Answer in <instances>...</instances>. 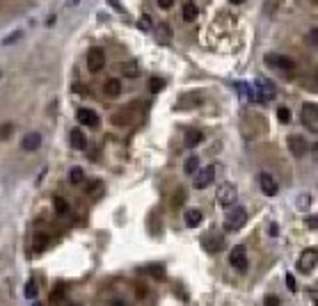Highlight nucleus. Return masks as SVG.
<instances>
[{
	"label": "nucleus",
	"mask_w": 318,
	"mask_h": 306,
	"mask_svg": "<svg viewBox=\"0 0 318 306\" xmlns=\"http://www.w3.org/2000/svg\"><path fill=\"white\" fill-rule=\"evenodd\" d=\"M149 89L154 91V94H158V91L162 89V80H160V78H151V80H149Z\"/></svg>",
	"instance_id": "27"
},
{
	"label": "nucleus",
	"mask_w": 318,
	"mask_h": 306,
	"mask_svg": "<svg viewBox=\"0 0 318 306\" xmlns=\"http://www.w3.org/2000/svg\"><path fill=\"white\" fill-rule=\"evenodd\" d=\"M112 306H124V304H122V302H114V304Z\"/></svg>",
	"instance_id": "40"
},
{
	"label": "nucleus",
	"mask_w": 318,
	"mask_h": 306,
	"mask_svg": "<svg viewBox=\"0 0 318 306\" xmlns=\"http://www.w3.org/2000/svg\"><path fill=\"white\" fill-rule=\"evenodd\" d=\"M232 2H245V0H232Z\"/></svg>",
	"instance_id": "41"
},
{
	"label": "nucleus",
	"mask_w": 318,
	"mask_h": 306,
	"mask_svg": "<svg viewBox=\"0 0 318 306\" xmlns=\"http://www.w3.org/2000/svg\"><path fill=\"white\" fill-rule=\"evenodd\" d=\"M37 295H39L37 281H28V284H26V297H28V300H37Z\"/></svg>",
	"instance_id": "20"
},
{
	"label": "nucleus",
	"mask_w": 318,
	"mask_h": 306,
	"mask_svg": "<svg viewBox=\"0 0 318 306\" xmlns=\"http://www.w3.org/2000/svg\"><path fill=\"white\" fill-rule=\"evenodd\" d=\"M122 69H124L126 75H130V78H135V75H140V69H138V64L135 62H128V64H122Z\"/></svg>",
	"instance_id": "24"
},
{
	"label": "nucleus",
	"mask_w": 318,
	"mask_h": 306,
	"mask_svg": "<svg viewBox=\"0 0 318 306\" xmlns=\"http://www.w3.org/2000/svg\"><path fill=\"white\" fill-rule=\"evenodd\" d=\"M245 224H248V210L245 208L236 206V208H232L229 213H226V217H224L226 231H238V229H243Z\"/></svg>",
	"instance_id": "1"
},
{
	"label": "nucleus",
	"mask_w": 318,
	"mask_h": 306,
	"mask_svg": "<svg viewBox=\"0 0 318 306\" xmlns=\"http://www.w3.org/2000/svg\"><path fill=\"white\" fill-rule=\"evenodd\" d=\"M106 66V50L103 48H90L87 53V69L92 71V73H98V71Z\"/></svg>",
	"instance_id": "4"
},
{
	"label": "nucleus",
	"mask_w": 318,
	"mask_h": 306,
	"mask_svg": "<svg viewBox=\"0 0 318 306\" xmlns=\"http://www.w3.org/2000/svg\"><path fill=\"white\" fill-rule=\"evenodd\" d=\"M197 169H200V158H188V160H186V174H194L197 172Z\"/></svg>",
	"instance_id": "23"
},
{
	"label": "nucleus",
	"mask_w": 318,
	"mask_h": 306,
	"mask_svg": "<svg viewBox=\"0 0 318 306\" xmlns=\"http://www.w3.org/2000/svg\"><path fill=\"white\" fill-rule=\"evenodd\" d=\"M32 306H42V304H39V302H34V304H32Z\"/></svg>",
	"instance_id": "42"
},
{
	"label": "nucleus",
	"mask_w": 318,
	"mask_h": 306,
	"mask_svg": "<svg viewBox=\"0 0 318 306\" xmlns=\"http://www.w3.org/2000/svg\"><path fill=\"white\" fill-rule=\"evenodd\" d=\"M21 146H23V151H37L39 146H42V135H39V133H28L26 137H23Z\"/></svg>",
	"instance_id": "15"
},
{
	"label": "nucleus",
	"mask_w": 318,
	"mask_h": 306,
	"mask_svg": "<svg viewBox=\"0 0 318 306\" xmlns=\"http://www.w3.org/2000/svg\"><path fill=\"white\" fill-rule=\"evenodd\" d=\"M156 34H158V41H165V43L172 39V30H170L168 23H162V25L156 30Z\"/></svg>",
	"instance_id": "19"
},
{
	"label": "nucleus",
	"mask_w": 318,
	"mask_h": 306,
	"mask_svg": "<svg viewBox=\"0 0 318 306\" xmlns=\"http://www.w3.org/2000/svg\"><path fill=\"white\" fill-rule=\"evenodd\" d=\"M202 140H204V133L202 130H188L186 133V137H184V144L188 146V149H194V146H200L202 144Z\"/></svg>",
	"instance_id": "16"
},
{
	"label": "nucleus",
	"mask_w": 318,
	"mask_h": 306,
	"mask_svg": "<svg viewBox=\"0 0 318 306\" xmlns=\"http://www.w3.org/2000/svg\"><path fill=\"white\" fill-rule=\"evenodd\" d=\"M138 25H140V30H151V16H142L140 18V23H138Z\"/></svg>",
	"instance_id": "30"
},
{
	"label": "nucleus",
	"mask_w": 318,
	"mask_h": 306,
	"mask_svg": "<svg viewBox=\"0 0 318 306\" xmlns=\"http://www.w3.org/2000/svg\"><path fill=\"white\" fill-rule=\"evenodd\" d=\"M103 89H106V94H108L110 98H117L119 94H122V80H117V78H108Z\"/></svg>",
	"instance_id": "17"
},
{
	"label": "nucleus",
	"mask_w": 318,
	"mask_h": 306,
	"mask_svg": "<svg viewBox=\"0 0 318 306\" xmlns=\"http://www.w3.org/2000/svg\"><path fill=\"white\" fill-rule=\"evenodd\" d=\"M78 121H80L82 126H90V128H98V124H101V121H98V114L90 108L78 110Z\"/></svg>",
	"instance_id": "11"
},
{
	"label": "nucleus",
	"mask_w": 318,
	"mask_h": 306,
	"mask_svg": "<svg viewBox=\"0 0 318 306\" xmlns=\"http://www.w3.org/2000/svg\"><path fill=\"white\" fill-rule=\"evenodd\" d=\"M259 183H261V190H264V194H268V197H275V194L280 192V185H277V181L270 176V174H261Z\"/></svg>",
	"instance_id": "12"
},
{
	"label": "nucleus",
	"mask_w": 318,
	"mask_h": 306,
	"mask_svg": "<svg viewBox=\"0 0 318 306\" xmlns=\"http://www.w3.org/2000/svg\"><path fill=\"white\" fill-rule=\"evenodd\" d=\"M69 181L74 183V185H80V183L85 181V172H82L80 167H74V169L69 172Z\"/></svg>",
	"instance_id": "18"
},
{
	"label": "nucleus",
	"mask_w": 318,
	"mask_h": 306,
	"mask_svg": "<svg viewBox=\"0 0 318 306\" xmlns=\"http://www.w3.org/2000/svg\"><path fill=\"white\" fill-rule=\"evenodd\" d=\"M302 124L307 126L312 133L318 130V108H316V103H307V105L302 108Z\"/></svg>",
	"instance_id": "7"
},
{
	"label": "nucleus",
	"mask_w": 318,
	"mask_h": 306,
	"mask_svg": "<svg viewBox=\"0 0 318 306\" xmlns=\"http://www.w3.org/2000/svg\"><path fill=\"white\" fill-rule=\"evenodd\" d=\"M18 37H21V32H18V30H16V32H12V34H7V39H5V41H2V43H5V46H10V43H14V41H16V39Z\"/></svg>",
	"instance_id": "33"
},
{
	"label": "nucleus",
	"mask_w": 318,
	"mask_h": 306,
	"mask_svg": "<svg viewBox=\"0 0 318 306\" xmlns=\"http://www.w3.org/2000/svg\"><path fill=\"white\" fill-rule=\"evenodd\" d=\"M316 224H318L316 215H312V217H309V220H307V226H309V229H316Z\"/></svg>",
	"instance_id": "38"
},
{
	"label": "nucleus",
	"mask_w": 318,
	"mask_h": 306,
	"mask_svg": "<svg viewBox=\"0 0 318 306\" xmlns=\"http://www.w3.org/2000/svg\"><path fill=\"white\" fill-rule=\"evenodd\" d=\"M286 288L291 290V293L296 290V279H293V274H286Z\"/></svg>",
	"instance_id": "34"
},
{
	"label": "nucleus",
	"mask_w": 318,
	"mask_h": 306,
	"mask_svg": "<svg viewBox=\"0 0 318 306\" xmlns=\"http://www.w3.org/2000/svg\"><path fill=\"white\" fill-rule=\"evenodd\" d=\"M53 204H55V210H58L60 215H64L66 210H69V204H66V199H62V197H55V199H53Z\"/></svg>",
	"instance_id": "22"
},
{
	"label": "nucleus",
	"mask_w": 318,
	"mask_h": 306,
	"mask_svg": "<svg viewBox=\"0 0 318 306\" xmlns=\"http://www.w3.org/2000/svg\"><path fill=\"white\" fill-rule=\"evenodd\" d=\"M277 117H280L282 124H288V121H291V112H288L286 108H280V110H277Z\"/></svg>",
	"instance_id": "29"
},
{
	"label": "nucleus",
	"mask_w": 318,
	"mask_h": 306,
	"mask_svg": "<svg viewBox=\"0 0 318 306\" xmlns=\"http://www.w3.org/2000/svg\"><path fill=\"white\" fill-rule=\"evenodd\" d=\"M108 2H110V5H112V7H114V9H117V11H124V7L119 5L117 0H108Z\"/></svg>",
	"instance_id": "39"
},
{
	"label": "nucleus",
	"mask_w": 318,
	"mask_h": 306,
	"mask_svg": "<svg viewBox=\"0 0 318 306\" xmlns=\"http://www.w3.org/2000/svg\"><path fill=\"white\" fill-rule=\"evenodd\" d=\"M266 64L272 66V69H280V71H293L296 69V62L286 55H268L266 57Z\"/></svg>",
	"instance_id": "8"
},
{
	"label": "nucleus",
	"mask_w": 318,
	"mask_h": 306,
	"mask_svg": "<svg viewBox=\"0 0 318 306\" xmlns=\"http://www.w3.org/2000/svg\"><path fill=\"white\" fill-rule=\"evenodd\" d=\"M264 306H280V297L277 295H268L264 302Z\"/></svg>",
	"instance_id": "31"
},
{
	"label": "nucleus",
	"mask_w": 318,
	"mask_h": 306,
	"mask_svg": "<svg viewBox=\"0 0 318 306\" xmlns=\"http://www.w3.org/2000/svg\"><path fill=\"white\" fill-rule=\"evenodd\" d=\"M316 261H318V252L316 249H304V252L300 254V261H298V270H300L302 274H309L314 268H316Z\"/></svg>",
	"instance_id": "5"
},
{
	"label": "nucleus",
	"mask_w": 318,
	"mask_h": 306,
	"mask_svg": "<svg viewBox=\"0 0 318 306\" xmlns=\"http://www.w3.org/2000/svg\"><path fill=\"white\" fill-rule=\"evenodd\" d=\"M197 176H194V188L197 190H204L208 188L210 183H213V178H216V167H204L202 172H194Z\"/></svg>",
	"instance_id": "9"
},
{
	"label": "nucleus",
	"mask_w": 318,
	"mask_h": 306,
	"mask_svg": "<svg viewBox=\"0 0 318 306\" xmlns=\"http://www.w3.org/2000/svg\"><path fill=\"white\" fill-rule=\"evenodd\" d=\"M236 199H238V190H236V185H234V183L224 181L220 188H218V204H220V206H224V208H232V206L236 204Z\"/></svg>",
	"instance_id": "2"
},
{
	"label": "nucleus",
	"mask_w": 318,
	"mask_h": 306,
	"mask_svg": "<svg viewBox=\"0 0 318 306\" xmlns=\"http://www.w3.org/2000/svg\"><path fill=\"white\" fill-rule=\"evenodd\" d=\"M184 220H186V226L197 229V226L202 224V220H204V213H202L200 208H188L186 210V215H184Z\"/></svg>",
	"instance_id": "13"
},
{
	"label": "nucleus",
	"mask_w": 318,
	"mask_h": 306,
	"mask_svg": "<svg viewBox=\"0 0 318 306\" xmlns=\"http://www.w3.org/2000/svg\"><path fill=\"white\" fill-rule=\"evenodd\" d=\"M229 261H232L234 270H238V272H248L250 261H248V252H245V245H236Z\"/></svg>",
	"instance_id": "6"
},
{
	"label": "nucleus",
	"mask_w": 318,
	"mask_h": 306,
	"mask_svg": "<svg viewBox=\"0 0 318 306\" xmlns=\"http://www.w3.org/2000/svg\"><path fill=\"white\" fill-rule=\"evenodd\" d=\"M10 133H12V126L7 124V126H2V130H0V137H2V140H7V137H10Z\"/></svg>",
	"instance_id": "36"
},
{
	"label": "nucleus",
	"mask_w": 318,
	"mask_h": 306,
	"mask_svg": "<svg viewBox=\"0 0 318 306\" xmlns=\"http://www.w3.org/2000/svg\"><path fill=\"white\" fill-rule=\"evenodd\" d=\"M309 204H312V197H309V194H302V197L298 199V208L300 210H307Z\"/></svg>",
	"instance_id": "26"
},
{
	"label": "nucleus",
	"mask_w": 318,
	"mask_h": 306,
	"mask_svg": "<svg viewBox=\"0 0 318 306\" xmlns=\"http://www.w3.org/2000/svg\"><path fill=\"white\" fill-rule=\"evenodd\" d=\"M146 272H151L154 277H165V268H160V265H156V268H149Z\"/></svg>",
	"instance_id": "32"
},
{
	"label": "nucleus",
	"mask_w": 318,
	"mask_h": 306,
	"mask_svg": "<svg viewBox=\"0 0 318 306\" xmlns=\"http://www.w3.org/2000/svg\"><path fill=\"white\" fill-rule=\"evenodd\" d=\"M0 78H2V75H0Z\"/></svg>",
	"instance_id": "43"
},
{
	"label": "nucleus",
	"mask_w": 318,
	"mask_h": 306,
	"mask_svg": "<svg viewBox=\"0 0 318 306\" xmlns=\"http://www.w3.org/2000/svg\"><path fill=\"white\" fill-rule=\"evenodd\" d=\"M268 233H270L272 238L280 236V226H277V224H270V226H268Z\"/></svg>",
	"instance_id": "37"
},
{
	"label": "nucleus",
	"mask_w": 318,
	"mask_h": 306,
	"mask_svg": "<svg viewBox=\"0 0 318 306\" xmlns=\"http://www.w3.org/2000/svg\"><path fill=\"white\" fill-rule=\"evenodd\" d=\"M69 142H71V146H74V149H78V151L87 149V137H85V133H82L80 128L71 130V133H69Z\"/></svg>",
	"instance_id": "14"
},
{
	"label": "nucleus",
	"mask_w": 318,
	"mask_h": 306,
	"mask_svg": "<svg viewBox=\"0 0 318 306\" xmlns=\"http://www.w3.org/2000/svg\"><path fill=\"white\" fill-rule=\"evenodd\" d=\"M254 101H270V98H275V85L266 78H259V80L254 82Z\"/></svg>",
	"instance_id": "3"
},
{
	"label": "nucleus",
	"mask_w": 318,
	"mask_h": 306,
	"mask_svg": "<svg viewBox=\"0 0 318 306\" xmlns=\"http://www.w3.org/2000/svg\"><path fill=\"white\" fill-rule=\"evenodd\" d=\"M288 149H291V153L296 158H302L307 153V140H304L302 135H291V137H288Z\"/></svg>",
	"instance_id": "10"
},
{
	"label": "nucleus",
	"mask_w": 318,
	"mask_h": 306,
	"mask_svg": "<svg viewBox=\"0 0 318 306\" xmlns=\"http://www.w3.org/2000/svg\"><path fill=\"white\" fill-rule=\"evenodd\" d=\"M210 245H206L208 252H216V249H222V238H208Z\"/></svg>",
	"instance_id": "28"
},
{
	"label": "nucleus",
	"mask_w": 318,
	"mask_h": 306,
	"mask_svg": "<svg viewBox=\"0 0 318 306\" xmlns=\"http://www.w3.org/2000/svg\"><path fill=\"white\" fill-rule=\"evenodd\" d=\"M172 5H174V0H158V7H160V9H170Z\"/></svg>",
	"instance_id": "35"
},
{
	"label": "nucleus",
	"mask_w": 318,
	"mask_h": 306,
	"mask_svg": "<svg viewBox=\"0 0 318 306\" xmlns=\"http://www.w3.org/2000/svg\"><path fill=\"white\" fill-rule=\"evenodd\" d=\"M34 245H37V249H46L48 247V236H44V233L34 236Z\"/></svg>",
	"instance_id": "25"
},
{
	"label": "nucleus",
	"mask_w": 318,
	"mask_h": 306,
	"mask_svg": "<svg viewBox=\"0 0 318 306\" xmlns=\"http://www.w3.org/2000/svg\"><path fill=\"white\" fill-rule=\"evenodd\" d=\"M184 18L186 21H194V18H197V7H194L192 2H186L184 5Z\"/></svg>",
	"instance_id": "21"
}]
</instances>
